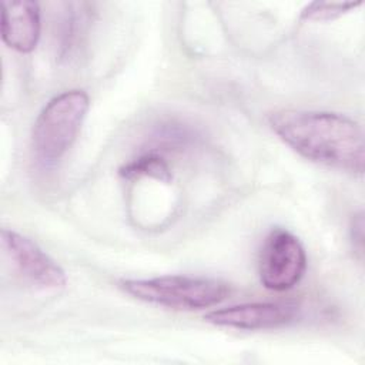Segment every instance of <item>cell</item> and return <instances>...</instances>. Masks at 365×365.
I'll list each match as a JSON object with an SVG mask.
<instances>
[{
	"label": "cell",
	"instance_id": "obj_1",
	"mask_svg": "<svg viewBox=\"0 0 365 365\" xmlns=\"http://www.w3.org/2000/svg\"><path fill=\"white\" fill-rule=\"evenodd\" d=\"M271 130L301 157L351 174L364 173V133L348 115L315 110H278Z\"/></svg>",
	"mask_w": 365,
	"mask_h": 365
},
{
	"label": "cell",
	"instance_id": "obj_2",
	"mask_svg": "<svg viewBox=\"0 0 365 365\" xmlns=\"http://www.w3.org/2000/svg\"><path fill=\"white\" fill-rule=\"evenodd\" d=\"M120 288L135 299L178 311L215 307L231 292L230 285L221 279L191 275L124 279L120 282Z\"/></svg>",
	"mask_w": 365,
	"mask_h": 365
},
{
	"label": "cell",
	"instance_id": "obj_3",
	"mask_svg": "<svg viewBox=\"0 0 365 365\" xmlns=\"http://www.w3.org/2000/svg\"><path fill=\"white\" fill-rule=\"evenodd\" d=\"M90 107L83 90H67L53 97L37 115L31 145L34 155L46 165L60 161L77 138Z\"/></svg>",
	"mask_w": 365,
	"mask_h": 365
},
{
	"label": "cell",
	"instance_id": "obj_4",
	"mask_svg": "<svg viewBox=\"0 0 365 365\" xmlns=\"http://www.w3.org/2000/svg\"><path fill=\"white\" fill-rule=\"evenodd\" d=\"M307 269L305 248L292 232L274 228L265 237L258 259L261 284L275 292L294 288Z\"/></svg>",
	"mask_w": 365,
	"mask_h": 365
},
{
	"label": "cell",
	"instance_id": "obj_5",
	"mask_svg": "<svg viewBox=\"0 0 365 365\" xmlns=\"http://www.w3.org/2000/svg\"><path fill=\"white\" fill-rule=\"evenodd\" d=\"M1 245L20 275L31 285L46 291H58L66 287L64 269L30 238L3 228Z\"/></svg>",
	"mask_w": 365,
	"mask_h": 365
},
{
	"label": "cell",
	"instance_id": "obj_6",
	"mask_svg": "<svg viewBox=\"0 0 365 365\" xmlns=\"http://www.w3.org/2000/svg\"><path fill=\"white\" fill-rule=\"evenodd\" d=\"M297 317L298 308L295 305L284 302H245L212 309L204 315V319L217 327L259 331L285 327L294 322Z\"/></svg>",
	"mask_w": 365,
	"mask_h": 365
},
{
	"label": "cell",
	"instance_id": "obj_7",
	"mask_svg": "<svg viewBox=\"0 0 365 365\" xmlns=\"http://www.w3.org/2000/svg\"><path fill=\"white\" fill-rule=\"evenodd\" d=\"M41 19L36 1L6 0L1 3V38L19 53H30L40 40Z\"/></svg>",
	"mask_w": 365,
	"mask_h": 365
},
{
	"label": "cell",
	"instance_id": "obj_8",
	"mask_svg": "<svg viewBox=\"0 0 365 365\" xmlns=\"http://www.w3.org/2000/svg\"><path fill=\"white\" fill-rule=\"evenodd\" d=\"M118 174L127 180H135L141 177H150L165 182L171 180V170L167 161L160 153L153 150L143 153L141 155L124 164Z\"/></svg>",
	"mask_w": 365,
	"mask_h": 365
},
{
	"label": "cell",
	"instance_id": "obj_9",
	"mask_svg": "<svg viewBox=\"0 0 365 365\" xmlns=\"http://www.w3.org/2000/svg\"><path fill=\"white\" fill-rule=\"evenodd\" d=\"M362 1H314L301 11V19L308 21H328L359 7Z\"/></svg>",
	"mask_w": 365,
	"mask_h": 365
},
{
	"label": "cell",
	"instance_id": "obj_10",
	"mask_svg": "<svg viewBox=\"0 0 365 365\" xmlns=\"http://www.w3.org/2000/svg\"><path fill=\"white\" fill-rule=\"evenodd\" d=\"M351 238H352L354 251L358 252V257L361 259L362 254H364V214H362V211L355 214L352 218Z\"/></svg>",
	"mask_w": 365,
	"mask_h": 365
}]
</instances>
